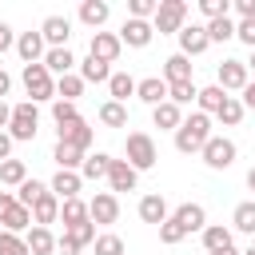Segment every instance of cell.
<instances>
[{"label":"cell","instance_id":"1","mask_svg":"<svg viewBox=\"0 0 255 255\" xmlns=\"http://www.w3.org/2000/svg\"><path fill=\"white\" fill-rule=\"evenodd\" d=\"M207 139H211V116H203V112L183 116V124L175 128V151H183V155L203 151Z\"/></svg>","mask_w":255,"mask_h":255},{"label":"cell","instance_id":"2","mask_svg":"<svg viewBox=\"0 0 255 255\" xmlns=\"http://www.w3.org/2000/svg\"><path fill=\"white\" fill-rule=\"evenodd\" d=\"M36 131H40V112H36V104H32V100L12 104V120H8V135H12V143H28V139H36Z\"/></svg>","mask_w":255,"mask_h":255},{"label":"cell","instance_id":"3","mask_svg":"<svg viewBox=\"0 0 255 255\" xmlns=\"http://www.w3.org/2000/svg\"><path fill=\"white\" fill-rule=\"evenodd\" d=\"M124 155H128V163H131L135 171H151L155 159H159L155 139H151L147 131H128V139H124Z\"/></svg>","mask_w":255,"mask_h":255},{"label":"cell","instance_id":"4","mask_svg":"<svg viewBox=\"0 0 255 255\" xmlns=\"http://www.w3.org/2000/svg\"><path fill=\"white\" fill-rule=\"evenodd\" d=\"M183 24H187V4H183V0H159V8H155V16H151V32L175 36Z\"/></svg>","mask_w":255,"mask_h":255},{"label":"cell","instance_id":"5","mask_svg":"<svg viewBox=\"0 0 255 255\" xmlns=\"http://www.w3.org/2000/svg\"><path fill=\"white\" fill-rule=\"evenodd\" d=\"M24 88H28V96H32V104H44V100H56V80L48 76V68L44 64H24Z\"/></svg>","mask_w":255,"mask_h":255},{"label":"cell","instance_id":"6","mask_svg":"<svg viewBox=\"0 0 255 255\" xmlns=\"http://www.w3.org/2000/svg\"><path fill=\"white\" fill-rule=\"evenodd\" d=\"M203 163L211 167V171H227L231 163H235V155H239V147H235V139H227V135H211L207 143H203Z\"/></svg>","mask_w":255,"mask_h":255},{"label":"cell","instance_id":"7","mask_svg":"<svg viewBox=\"0 0 255 255\" xmlns=\"http://www.w3.org/2000/svg\"><path fill=\"white\" fill-rule=\"evenodd\" d=\"M247 80H251V72H247L243 60H223V64L215 68V84H219L223 92H243Z\"/></svg>","mask_w":255,"mask_h":255},{"label":"cell","instance_id":"8","mask_svg":"<svg viewBox=\"0 0 255 255\" xmlns=\"http://www.w3.org/2000/svg\"><path fill=\"white\" fill-rule=\"evenodd\" d=\"M88 219H92V223H104V227L116 223V219H120V199H116L112 191H96V195L88 199Z\"/></svg>","mask_w":255,"mask_h":255},{"label":"cell","instance_id":"9","mask_svg":"<svg viewBox=\"0 0 255 255\" xmlns=\"http://www.w3.org/2000/svg\"><path fill=\"white\" fill-rule=\"evenodd\" d=\"M175 36H179V56H187V60L211 48V40H207V28H203V24H183Z\"/></svg>","mask_w":255,"mask_h":255},{"label":"cell","instance_id":"10","mask_svg":"<svg viewBox=\"0 0 255 255\" xmlns=\"http://www.w3.org/2000/svg\"><path fill=\"white\" fill-rule=\"evenodd\" d=\"M120 36L116 32H92V44H88V56H96V60H104V64H116L120 60Z\"/></svg>","mask_w":255,"mask_h":255},{"label":"cell","instance_id":"11","mask_svg":"<svg viewBox=\"0 0 255 255\" xmlns=\"http://www.w3.org/2000/svg\"><path fill=\"white\" fill-rule=\"evenodd\" d=\"M56 131H60V143H68V147H76V151H88V147H92V139H96V131H92V128H88L84 120L60 124Z\"/></svg>","mask_w":255,"mask_h":255},{"label":"cell","instance_id":"12","mask_svg":"<svg viewBox=\"0 0 255 255\" xmlns=\"http://www.w3.org/2000/svg\"><path fill=\"white\" fill-rule=\"evenodd\" d=\"M40 36L48 48H68V36H72V20L68 16H48L40 24Z\"/></svg>","mask_w":255,"mask_h":255},{"label":"cell","instance_id":"13","mask_svg":"<svg viewBox=\"0 0 255 255\" xmlns=\"http://www.w3.org/2000/svg\"><path fill=\"white\" fill-rule=\"evenodd\" d=\"M120 36V44H128V48H147L151 44V20H124V28L116 32Z\"/></svg>","mask_w":255,"mask_h":255},{"label":"cell","instance_id":"14","mask_svg":"<svg viewBox=\"0 0 255 255\" xmlns=\"http://www.w3.org/2000/svg\"><path fill=\"white\" fill-rule=\"evenodd\" d=\"M108 183H112V195H116V191H135L139 171H135L128 159H112V167H108Z\"/></svg>","mask_w":255,"mask_h":255},{"label":"cell","instance_id":"15","mask_svg":"<svg viewBox=\"0 0 255 255\" xmlns=\"http://www.w3.org/2000/svg\"><path fill=\"white\" fill-rule=\"evenodd\" d=\"M44 52H48V44H44L40 32H20V36H16V56H20L24 64H40Z\"/></svg>","mask_w":255,"mask_h":255},{"label":"cell","instance_id":"16","mask_svg":"<svg viewBox=\"0 0 255 255\" xmlns=\"http://www.w3.org/2000/svg\"><path fill=\"white\" fill-rule=\"evenodd\" d=\"M40 64L48 68V76H52V80H60V76H72V68H76V56H72V48H48Z\"/></svg>","mask_w":255,"mask_h":255},{"label":"cell","instance_id":"17","mask_svg":"<svg viewBox=\"0 0 255 255\" xmlns=\"http://www.w3.org/2000/svg\"><path fill=\"white\" fill-rule=\"evenodd\" d=\"M171 219L183 227V235H191V231H203V227H207V211H203L199 203H179V207L171 211Z\"/></svg>","mask_w":255,"mask_h":255},{"label":"cell","instance_id":"18","mask_svg":"<svg viewBox=\"0 0 255 255\" xmlns=\"http://www.w3.org/2000/svg\"><path fill=\"white\" fill-rule=\"evenodd\" d=\"M135 96H139L147 108H159V104L167 100V84H163V76H147V80H135Z\"/></svg>","mask_w":255,"mask_h":255},{"label":"cell","instance_id":"19","mask_svg":"<svg viewBox=\"0 0 255 255\" xmlns=\"http://www.w3.org/2000/svg\"><path fill=\"white\" fill-rule=\"evenodd\" d=\"M80 183H84V179H80V171H56V175H52V183H48V191L64 203V199H76V195H80Z\"/></svg>","mask_w":255,"mask_h":255},{"label":"cell","instance_id":"20","mask_svg":"<svg viewBox=\"0 0 255 255\" xmlns=\"http://www.w3.org/2000/svg\"><path fill=\"white\" fill-rule=\"evenodd\" d=\"M60 219V199L52 195V191H44L36 203H32V223L36 227H48V223H56Z\"/></svg>","mask_w":255,"mask_h":255},{"label":"cell","instance_id":"21","mask_svg":"<svg viewBox=\"0 0 255 255\" xmlns=\"http://www.w3.org/2000/svg\"><path fill=\"white\" fill-rule=\"evenodd\" d=\"M139 219H143V223H155V227L167 223V219H171L167 199H163V195H143V199H139Z\"/></svg>","mask_w":255,"mask_h":255},{"label":"cell","instance_id":"22","mask_svg":"<svg viewBox=\"0 0 255 255\" xmlns=\"http://www.w3.org/2000/svg\"><path fill=\"white\" fill-rule=\"evenodd\" d=\"M108 16H112V4H108V0H84V4H80V20H84L88 28H96V32L108 24Z\"/></svg>","mask_w":255,"mask_h":255},{"label":"cell","instance_id":"23","mask_svg":"<svg viewBox=\"0 0 255 255\" xmlns=\"http://www.w3.org/2000/svg\"><path fill=\"white\" fill-rule=\"evenodd\" d=\"M24 243H28V255H52L56 251V235L48 231V227H28V235H24Z\"/></svg>","mask_w":255,"mask_h":255},{"label":"cell","instance_id":"24","mask_svg":"<svg viewBox=\"0 0 255 255\" xmlns=\"http://www.w3.org/2000/svg\"><path fill=\"white\" fill-rule=\"evenodd\" d=\"M187 80H191V60L179 56V52L167 56L163 60V84H187Z\"/></svg>","mask_w":255,"mask_h":255},{"label":"cell","instance_id":"25","mask_svg":"<svg viewBox=\"0 0 255 255\" xmlns=\"http://www.w3.org/2000/svg\"><path fill=\"white\" fill-rule=\"evenodd\" d=\"M151 120H155L159 131H175V128L183 124V108H175L171 100H163L159 108H151Z\"/></svg>","mask_w":255,"mask_h":255},{"label":"cell","instance_id":"26","mask_svg":"<svg viewBox=\"0 0 255 255\" xmlns=\"http://www.w3.org/2000/svg\"><path fill=\"white\" fill-rule=\"evenodd\" d=\"M108 167H112V155L108 151H96L80 163V179H108Z\"/></svg>","mask_w":255,"mask_h":255},{"label":"cell","instance_id":"27","mask_svg":"<svg viewBox=\"0 0 255 255\" xmlns=\"http://www.w3.org/2000/svg\"><path fill=\"white\" fill-rule=\"evenodd\" d=\"M80 80H84V84H108V80H112V68H108L104 60L88 56V60L80 64Z\"/></svg>","mask_w":255,"mask_h":255},{"label":"cell","instance_id":"28","mask_svg":"<svg viewBox=\"0 0 255 255\" xmlns=\"http://www.w3.org/2000/svg\"><path fill=\"white\" fill-rule=\"evenodd\" d=\"M223 100H227V92H223L219 84H211V88H199V96H195V104H199V112H203V116H215V112L223 108Z\"/></svg>","mask_w":255,"mask_h":255},{"label":"cell","instance_id":"29","mask_svg":"<svg viewBox=\"0 0 255 255\" xmlns=\"http://www.w3.org/2000/svg\"><path fill=\"white\" fill-rule=\"evenodd\" d=\"M60 219H64V231L76 227V223H88V203L76 195V199H64L60 203Z\"/></svg>","mask_w":255,"mask_h":255},{"label":"cell","instance_id":"30","mask_svg":"<svg viewBox=\"0 0 255 255\" xmlns=\"http://www.w3.org/2000/svg\"><path fill=\"white\" fill-rule=\"evenodd\" d=\"M231 231H243V235H255V199H243L231 215Z\"/></svg>","mask_w":255,"mask_h":255},{"label":"cell","instance_id":"31","mask_svg":"<svg viewBox=\"0 0 255 255\" xmlns=\"http://www.w3.org/2000/svg\"><path fill=\"white\" fill-rule=\"evenodd\" d=\"M108 92H112V100H116V104H128V96H135V80H131L128 72H112Z\"/></svg>","mask_w":255,"mask_h":255},{"label":"cell","instance_id":"32","mask_svg":"<svg viewBox=\"0 0 255 255\" xmlns=\"http://www.w3.org/2000/svg\"><path fill=\"white\" fill-rule=\"evenodd\" d=\"M100 124L104 128H128V104H116V100L100 104Z\"/></svg>","mask_w":255,"mask_h":255},{"label":"cell","instance_id":"33","mask_svg":"<svg viewBox=\"0 0 255 255\" xmlns=\"http://www.w3.org/2000/svg\"><path fill=\"white\" fill-rule=\"evenodd\" d=\"M52 159L60 163V171H80V163H84V151H76V147H68V143H60V139H56V147H52Z\"/></svg>","mask_w":255,"mask_h":255},{"label":"cell","instance_id":"34","mask_svg":"<svg viewBox=\"0 0 255 255\" xmlns=\"http://www.w3.org/2000/svg\"><path fill=\"white\" fill-rule=\"evenodd\" d=\"M203 247H207V251H223V247H231V227H223V223H207V227H203Z\"/></svg>","mask_w":255,"mask_h":255},{"label":"cell","instance_id":"35","mask_svg":"<svg viewBox=\"0 0 255 255\" xmlns=\"http://www.w3.org/2000/svg\"><path fill=\"white\" fill-rule=\"evenodd\" d=\"M207 40L211 44H223V40H235V20L231 16H219V20H207Z\"/></svg>","mask_w":255,"mask_h":255},{"label":"cell","instance_id":"36","mask_svg":"<svg viewBox=\"0 0 255 255\" xmlns=\"http://www.w3.org/2000/svg\"><path fill=\"white\" fill-rule=\"evenodd\" d=\"M80 96H84V80H80L76 72H72V76H60V80H56V100H68V104H76Z\"/></svg>","mask_w":255,"mask_h":255},{"label":"cell","instance_id":"37","mask_svg":"<svg viewBox=\"0 0 255 255\" xmlns=\"http://www.w3.org/2000/svg\"><path fill=\"white\" fill-rule=\"evenodd\" d=\"M24 179H28L24 159H4V163H0V183H4V187H20Z\"/></svg>","mask_w":255,"mask_h":255},{"label":"cell","instance_id":"38","mask_svg":"<svg viewBox=\"0 0 255 255\" xmlns=\"http://www.w3.org/2000/svg\"><path fill=\"white\" fill-rule=\"evenodd\" d=\"M44 191H48V183H40V179H24V183L16 187V203L32 211V203H36V199H40Z\"/></svg>","mask_w":255,"mask_h":255},{"label":"cell","instance_id":"39","mask_svg":"<svg viewBox=\"0 0 255 255\" xmlns=\"http://www.w3.org/2000/svg\"><path fill=\"white\" fill-rule=\"evenodd\" d=\"M243 112H247V108H243V104H239L235 96H227V100H223V108L215 112V120H219L223 128H235V124L243 120Z\"/></svg>","mask_w":255,"mask_h":255},{"label":"cell","instance_id":"40","mask_svg":"<svg viewBox=\"0 0 255 255\" xmlns=\"http://www.w3.org/2000/svg\"><path fill=\"white\" fill-rule=\"evenodd\" d=\"M28 227H32V211L16 203V207H12L8 215H4V231H12V235H20V231H28Z\"/></svg>","mask_w":255,"mask_h":255},{"label":"cell","instance_id":"41","mask_svg":"<svg viewBox=\"0 0 255 255\" xmlns=\"http://www.w3.org/2000/svg\"><path fill=\"white\" fill-rule=\"evenodd\" d=\"M195 96H199V88H195L191 80H187V84H167V100H171L175 108H187Z\"/></svg>","mask_w":255,"mask_h":255},{"label":"cell","instance_id":"42","mask_svg":"<svg viewBox=\"0 0 255 255\" xmlns=\"http://www.w3.org/2000/svg\"><path fill=\"white\" fill-rule=\"evenodd\" d=\"M96 255H124V239H120L116 231L96 235Z\"/></svg>","mask_w":255,"mask_h":255},{"label":"cell","instance_id":"43","mask_svg":"<svg viewBox=\"0 0 255 255\" xmlns=\"http://www.w3.org/2000/svg\"><path fill=\"white\" fill-rule=\"evenodd\" d=\"M159 0H128V20H151Z\"/></svg>","mask_w":255,"mask_h":255},{"label":"cell","instance_id":"44","mask_svg":"<svg viewBox=\"0 0 255 255\" xmlns=\"http://www.w3.org/2000/svg\"><path fill=\"white\" fill-rule=\"evenodd\" d=\"M0 255H28V243H24V235L0 231Z\"/></svg>","mask_w":255,"mask_h":255},{"label":"cell","instance_id":"45","mask_svg":"<svg viewBox=\"0 0 255 255\" xmlns=\"http://www.w3.org/2000/svg\"><path fill=\"white\" fill-rule=\"evenodd\" d=\"M52 120H56V128H60V124L80 120V112H76V104H68V100H52Z\"/></svg>","mask_w":255,"mask_h":255},{"label":"cell","instance_id":"46","mask_svg":"<svg viewBox=\"0 0 255 255\" xmlns=\"http://www.w3.org/2000/svg\"><path fill=\"white\" fill-rule=\"evenodd\" d=\"M199 12L207 20H219V16H231V0H199Z\"/></svg>","mask_w":255,"mask_h":255},{"label":"cell","instance_id":"47","mask_svg":"<svg viewBox=\"0 0 255 255\" xmlns=\"http://www.w3.org/2000/svg\"><path fill=\"white\" fill-rule=\"evenodd\" d=\"M179 239H183V227H179L175 219L159 223V243H167V247H171V243H179Z\"/></svg>","mask_w":255,"mask_h":255},{"label":"cell","instance_id":"48","mask_svg":"<svg viewBox=\"0 0 255 255\" xmlns=\"http://www.w3.org/2000/svg\"><path fill=\"white\" fill-rule=\"evenodd\" d=\"M235 40H243V44L255 52V20H239V24H235Z\"/></svg>","mask_w":255,"mask_h":255},{"label":"cell","instance_id":"49","mask_svg":"<svg viewBox=\"0 0 255 255\" xmlns=\"http://www.w3.org/2000/svg\"><path fill=\"white\" fill-rule=\"evenodd\" d=\"M8 48H16V32H12V28H8L4 20H0V56H4Z\"/></svg>","mask_w":255,"mask_h":255},{"label":"cell","instance_id":"50","mask_svg":"<svg viewBox=\"0 0 255 255\" xmlns=\"http://www.w3.org/2000/svg\"><path fill=\"white\" fill-rule=\"evenodd\" d=\"M235 12L239 20H255V0H235Z\"/></svg>","mask_w":255,"mask_h":255},{"label":"cell","instance_id":"51","mask_svg":"<svg viewBox=\"0 0 255 255\" xmlns=\"http://www.w3.org/2000/svg\"><path fill=\"white\" fill-rule=\"evenodd\" d=\"M12 207H16V195H12V191H0V223H4V215H8Z\"/></svg>","mask_w":255,"mask_h":255},{"label":"cell","instance_id":"52","mask_svg":"<svg viewBox=\"0 0 255 255\" xmlns=\"http://www.w3.org/2000/svg\"><path fill=\"white\" fill-rule=\"evenodd\" d=\"M4 159H12V135L8 131H0V163Z\"/></svg>","mask_w":255,"mask_h":255},{"label":"cell","instance_id":"53","mask_svg":"<svg viewBox=\"0 0 255 255\" xmlns=\"http://www.w3.org/2000/svg\"><path fill=\"white\" fill-rule=\"evenodd\" d=\"M239 104H243V108H255V80H247V88H243Z\"/></svg>","mask_w":255,"mask_h":255},{"label":"cell","instance_id":"54","mask_svg":"<svg viewBox=\"0 0 255 255\" xmlns=\"http://www.w3.org/2000/svg\"><path fill=\"white\" fill-rule=\"evenodd\" d=\"M8 88H12V76H8V72H4V68H0V100H4V96H8Z\"/></svg>","mask_w":255,"mask_h":255},{"label":"cell","instance_id":"55","mask_svg":"<svg viewBox=\"0 0 255 255\" xmlns=\"http://www.w3.org/2000/svg\"><path fill=\"white\" fill-rule=\"evenodd\" d=\"M8 120H12V108H8V104H4V100H0V131H4V128H8Z\"/></svg>","mask_w":255,"mask_h":255},{"label":"cell","instance_id":"56","mask_svg":"<svg viewBox=\"0 0 255 255\" xmlns=\"http://www.w3.org/2000/svg\"><path fill=\"white\" fill-rule=\"evenodd\" d=\"M211 255H239L235 247H223V251H211Z\"/></svg>","mask_w":255,"mask_h":255},{"label":"cell","instance_id":"57","mask_svg":"<svg viewBox=\"0 0 255 255\" xmlns=\"http://www.w3.org/2000/svg\"><path fill=\"white\" fill-rule=\"evenodd\" d=\"M247 187H251V191H255V167H251V171H247Z\"/></svg>","mask_w":255,"mask_h":255},{"label":"cell","instance_id":"58","mask_svg":"<svg viewBox=\"0 0 255 255\" xmlns=\"http://www.w3.org/2000/svg\"><path fill=\"white\" fill-rule=\"evenodd\" d=\"M247 64V72H255V52H251V60H243Z\"/></svg>","mask_w":255,"mask_h":255},{"label":"cell","instance_id":"59","mask_svg":"<svg viewBox=\"0 0 255 255\" xmlns=\"http://www.w3.org/2000/svg\"><path fill=\"white\" fill-rule=\"evenodd\" d=\"M239 255H255V243H251V247H247V251H239Z\"/></svg>","mask_w":255,"mask_h":255}]
</instances>
